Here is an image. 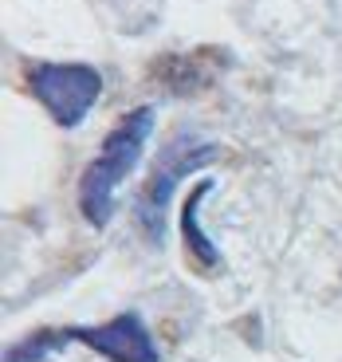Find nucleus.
Wrapping results in <instances>:
<instances>
[{
	"label": "nucleus",
	"instance_id": "nucleus-3",
	"mask_svg": "<svg viewBox=\"0 0 342 362\" xmlns=\"http://www.w3.org/2000/svg\"><path fill=\"white\" fill-rule=\"evenodd\" d=\"M28 87L55 127L75 130L102 95V75L90 64H36L28 71Z\"/></svg>",
	"mask_w": 342,
	"mask_h": 362
},
{
	"label": "nucleus",
	"instance_id": "nucleus-5",
	"mask_svg": "<svg viewBox=\"0 0 342 362\" xmlns=\"http://www.w3.org/2000/svg\"><path fill=\"white\" fill-rule=\"evenodd\" d=\"M213 193V181H201L197 189L189 193V201H185V213H181V228H185V245H189L193 260L201 264V268H216L220 264V252L213 248V240H208L205 233H201V201Z\"/></svg>",
	"mask_w": 342,
	"mask_h": 362
},
{
	"label": "nucleus",
	"instance_id": "nucleus-4",
	"mask_svg": "<svg viewBox=\"0 0 342 362\" xmlns=\"http://www.w3.org/2000/svg\"><path fill=\"white\" fill-rule=\"evenodd\" d=\"M64 335L79 339L83 346H90L95 354H102L110 362H162L150 331H146V323L134 311L110 319V323H99V327H71Z\"/></svg>",
	"mask_w": 342,
	"mask_h": 362
},
{
	"label": "nucleus",
	"instance_id": "nucleus-2",
	"mask_svg": "<svg viewBox=\"0 0 342 362\" xmlns=\"http://www.w3.org/2000/svg\"><path fill=\"white\" fill-rule=\"evenodd\" d=\"M216 158H220V146L208 142V138H193V134H177L158 154V165L146 177L142 193H138V205H134L138 225H142L150 245L165 240V217H170V205H173V193H177L181 177H189L193 170H205Z\"/></svg>",
	"mask_w": 342,
	"mask_h": 362
},
{
	"label": "nucleus",
	"instance_id": "nucleus-6",
	"mask_svg": "<svg viewBox=\"0 0 342 362\" xmlns=\"http://www.w3.org/2000/svg\"><path fill=\"white\" fill-rule=\"evenodd\" d=\"M59 339L64 335H32L24 343H16L12 351H4V362H44V354H52Z\"/></svg>",
	"mask_w": 342,
	"mask_h": 362
},
{
	"label": "nucleus",
	"instance_id": "nucleus-1",
	"mask_svg": "<svg viewBox=\"0 0 342 362\" xmlns=\"http://www.w3.org/2000/svg\"><path fill=\"white\" fill-rule=\"evenodd\" d=\"M150 134H153V107L130 110V115L107 134V142H102V150L95 154V162L83 170L79 209H83V217H87L95 228L110 225L118 185L134 173V165H138V158H142Z\"/></svg>",
	"mask_w": 342,
	"mask_h": 362
}]
</instances>
